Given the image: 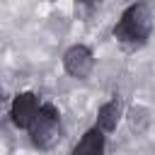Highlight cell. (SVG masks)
I'll return each instance as SVG.
<instances>
[{"instance_id": "cell-9", "label": "cell", "mask_w": 155, "mask_h": 155, "mask_svg": "<svg viewBox=\"0 0 155 155\" xmlns=\"http://www.w3.org/2000/svg\"><path fill=\"white\" fill-rule=\"evenodd\" d=\"M0 92H2V90H0Z\"/></svg>"}, {"instance_id": "cell-7", "label": "cell", "mask_w": 155, "mask_h": 155, "mask_svg": "<svg viewBox=\"0 0 155 155\" xmlns=\"http://www.w3.org/2000/svg\"><path fill=\"white\" fill-rule=\"evenodd\" d=\"M126 119H128L131 131H136V133H143V131L150 126V111H148L145 107H140V104L131 107V109L126 111Z\"/></svg>"}, {"instance_id": "cell-5", "label": "cell", "mask_w": 155, "mask_h": 155, "mask_svg": "<svg viewBox=\"0 0 155 155\" xmlns=\"http://www.w3.org/2000/svg\"><path fill=\"white\" fill-rule=\"evenodd\" d=\"M121 116H124V104H121L119 97H111V99H107V102L97 109V121H94V126H97L102 133H114L116 126H119V121H121Z\"/></svg>"}, {"instance_id": "cell-3", "label": "cell", "mask_w": 155, "mask_h": 155, "mask_svg": "<svg viewBox=\"0 0 155 155\" xmlns=\"http://www.w3.org/2000/svg\"><path fill=\"white\" fill-rule=\"evenodd\" d=\"M63 70L70 78H75V80L90 78L92 70H94V53H92V48L85 46V44L68 46L65 53H63Z\"/></svg>"}, {"instance_id": "cell-6", "label": "cell", "mask_w": 155, "mask_h": 155, "mask_svg": "<svg viewBox=\"0 0 155 155\" xmlns=\"http://www.w3.org/2000/svg\"><path fill=\"white\" fill-rule=\"evenodd\" d=\"M104 150H107V133H102L97 126H90L75 143L70 155H104Z\"/></svg>"}, {"instance_id": "cell-8", "label": "cell", "mask_w": 155, "mask_h": 155, "mask_svg": "<svg viewBox=\"0 0 155 155\" xmlns=\"http://www.w3.org/2000/svg\"><path fill=\"white\" fill-rule=\"evenodd\" d=\"M78 2H80V5H85V7H92V5H97L99 0H78Z\"/></svg>"}, {"instance_id": "cell-2", "label": "cell", "mask_w": 155, "mask_h": 155, "mask_svg": "<svg viewBox=\"0 0 155 155\" xmlns=\"http://www.w3.org/2000/svg\"><path fill=\"white\" fill-rule=\"evenodd\" d=\"M29 131V140L34 148L39 150H51L58 145L61 136H63V126H61V111L53 107V104H41L36 119L31 121V126L27 128Z\"/></svg>"}, {"instance_id": "cell-4", "label": "cell", "mask_w": 155, "mask_h": 155, "mask_svg": "<svg viewBox=\"0 0 155 155\" xmlns=\"http://www.w3.org/2000/svg\"><path fill=\"white\" fill-rule=\"evenodd\" d=\"M39 109H41V102H39L36 92L27 90V92L15 94V99H12V104H10V119H12L15 128H24V131H27V128L31 126V121L36 119Z\"/></svg>"}, {"instance_id": "cell-1", "label": "cell", "mask_w": 155, "mask_h": 155, "mask_svg": "<svg viewBox=\"0 0 155 155\" xmlns=\"http://www.w3.org/2000/svg\"><path fill=\"white\" fill-rule=\"evenodd\" d=\"M153 34V12L145 0H133L114 24V36L124 46L138 48Z\"/></svg>"}]
</instances>
